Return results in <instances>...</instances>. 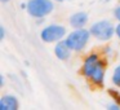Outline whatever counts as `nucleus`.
Instances as JSON below:
<instances>
[{
	"mask_svg": "<svg viewBox=\"0 0 120 110\" xmlns=\"http://www.w3.org/2000/svg\"><path fill=\"white\" fill-rule=\"evenodd\" d=\"M79 73L93 87L103 88L107 76V58L97 51L88 52L81 60Z\"/></svg>",
	"mask_w": 120,
	"mask_h": 110,
	"instance_id": "f257e3e1",
	"label": "nucleus"
},
{
	"mask_svg": "<svg viewBox=\"0 0 120 110\" xmlns=\"http://www.w3.org/2000/svg\"><path fill=\"white\" fill-rule=\"evenodd\" d=\"M89 31L92 34V38L97 42L107 43L116 34V25H114V22L107 18H101L94 21L89 26Z\"/></svg>",
	"mask_w": 120,
	"mask_h": 110,
	"instance_id": "f03ea898",
	"label": "nucleus"
},
{
	"mask_svg": "<svg viewBox=\"0 0 120 110\" xmlns=\"http://www.w3.org/2000/svg\"><path fill=\"white\" fill-rule=\"evenodd\" d=\"M92 39V34L89 29L81 27V29H72L70 32H67L65 40L68 44V47L72 49L74 53H81L86 49Z\"/></svg>",
	"mask_w": 120,
	"mask_h": 110,
	"instance_id": "7ed1b4c3",
	"label": "nucleus"
},
{
	"mask_svg": "<svg viewBox=\"0 0 120 110\" xmlns=\"http://www.w3.org/2000/svg\"><path fill=\"white\" fill-rule=\"evenodd\" d=\"M26 12L30 17L35 20L47 18L54 12V1L53 0H27Z\"/></svg>",
	"mask_w": 120,
	"mask_h": 110,
	"instance_id": "20e7f679",
	"label": "nucleus"
},
{
	"mask_svg": "<svg viewBox=\"0 0 120 110\" xmlns=\"http://www.w3.org/2000/svg\"><path fill=\"white\" fill-rule=\"evenodd\" d=\"M67 35V29L62 24H48L40 30V39L45 44H56Z\"/></svg>",
	"mask_w": 120,
	"mask_h": 110,
	"instance_id": "39448f33",
	"label": "nucleus"
},
{
	"mask_svg": "<svg viewBox=\"0 0 120 110\" xmlns=\"http://www.w3.org/2000/svg\"><path fill=\"white\" fill-rule=\"evenodd\" d=\"M72 53H74L72 49L68 47V44L66 43L65 39L57 42L54 44V47H53V55H54V57L58 61H62V62H66V61L70 60Z\"/></svg>",
	"mask_w": 120,
	"mask_h": 110,
	"instance_id": "423d86ee",
	"label": "nucleus"
},
{
	"mask_svg": "<svg viewBox=\"0 0 120 110\" xmlns=\"http://www.w3.org/2000/svg\"><path fill=\"white\" fill-rule=\"evenodd\" d=\"M89 24V16L86 12L79 11L72 13L68 17V25L71 29H81V27H86Z\"/></svg>",
	"mask_w": 120,
	"mask_h": 110,
	"instance_id": "0eeeda50",
	"label": "nucleus"
},
{
	"mask_svg": "<svg viewBox=\"0 0 120 110\" xmlns=\"http://www.w3.org/2000/svg\"><path fill=\"white\" fill-rule=\"evenodd\" d=\"M19 106V100L14 94L4 93L0 97V110H18Z\"/></svg>",
	"mask_w": 120,
	"mask_h": 110,
	"instance_id": "6e6552de",
	"label": "nucleus"
},
{
	"mask_svg": "<svg viewBox=\"0 0 120 110\" xmlns=\"http://www.w3.org/2000/svg\"><path fill=\"white\" fill-rule=\"evenodd\" d=\"M111 84L116 88H120V63L115 66L111 73Z\"/></svg>",
	"mask_w": 120,
	"mask_h": 110,
	"instance_id": "1a4fd4ad",
	"label": "nucleus"
},
{
	"mask_svg": "<svg viewBox=\"0 0 120 110\" xmlns=\"http://www.w3.org/2000/svg\"><path fill=\"white\" fill-rule=\"evenodd\" d=\"M109 94H110V97L112 98V101L120 104V88L114 87L112 89H109Z\"/></svg>",
	"mask_w": 120,
	"mask_h": 110,
	"instance_id": "9d476101",
	"label": "nucleus"
},
{
	"mask_svg": "<svg viewBox=\"0 0 120 110\" xmlns=\"http://www.w3.org/2000/svg\"><path fill=\"white\" fill-rule=\"evenodd\" d=\"M101 53L106 58H110L111 56H114V48H112L110 44H105L103 47H102V49H101Z\"/></svg>",
	"mask_w": 120,
	"mask_h": 110,
	"instance_id": "9b49d317",
	"label": "nucleus"
},
{
	"mask_svg": "<svg viewBox=\"0 0 120 110\" xmlns=\"http://www.w3.org/2000/svg\"><path fill=\"white\" fill-rule=\"evenodd\" d=\"M106 109L107 110H120V104L112 101V102H110V104H107Z\"/></svg>",
	"mask_w": 120,
	"mask_h": 110,
	"instance_id": "f8f14e48",
	"label": "nucleus"
},
{
	"mask_svg": "<svg viewBox=\"0 0 120 110\" xmlns=\"http://www.w3.org/2000/svg\"><path fill=\"white\" fill-rule=\"evenodd\" d=\"M112 16H114V18L116 20V22H120V5L115 7L114 11H112Z\"/></svg>",
	"mask_w": 120,
	"mask_h": 110,
	"instance_id": "ddd939ff",
	"label": "nucleus"
},
{
	"mask_svg": "<svg viewBox=\"0 0 120 110\" xmlns=\"http://www.w3.org/2000/svg\"><path fill=\"white\" fill-rule=\"evenodd\" d=\"M5 27L4 26H0V40H1V42H4V40H5Z\"/></svg>",
	"mask_w": 120,
	"mask_h": 110,
	"instance_id": "4468645a",
	"label": "nucleus"
},
{
	"mask_svg": "<svg viewBox=\"0 0 120 110\" xmlns=\"http://www.w3.org/2000/svg\"><path fill=\"white\" fill-rule=\"evenodd\" d=\"M115 36L117 38V40H119V45H120V22L116 24V34H115Z\"/></svg>",
	"mask_w": 120,
	"mask_h": 110,
	"instance_id": "2eb2a0df",
	"label": "nucleus"
},
{
	"mask_svg": "<svg viewBox=\"0 0 120 110\" xmlns=\"http://www.w3.org/2000/svg\"><path fill=\"white\" fill-rule=\"evenodd\" d=\"M4 86H5V76L0 75V88H3Z\"/></svg>",
	"mask_w": 120,
	"mask_h": 110,
	"instance_id": "dca6fc26",
	"label": "nucleus"
},
{
	"mask_svg": "<svg viewBox=\"0 0 120 110\" xmlns=\"http://www.w3.org/2000/svg\"><path fill=\"white\" fill-rule=\"evenodd\" d=\"M0 1H1L3 4H8V3H11L12 0H0Z\"/></svg>",
	"mask_w": 120,
	"mask_h": 110,
	"instance_id": "f3484780",
	"label": "nucleus"
},
{
	"mask_svg": "<svg viewBox=\"0 0 120 110\" xmlns=\"http://www.w3.org/2000/svg\"><path fill=\"white\" fill-rule=\"evenodd\" d=\"M54 3H65V1H67V0H53Z\"/></svg>",
	"mask_w": 120,
	"mask_h": 110,
	"instance_id": "a211bd4d",
	"label": "nucleus"
}]
</instances>
